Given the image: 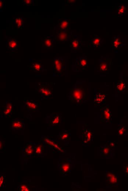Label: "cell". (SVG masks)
<instances>
[{"mask_svg":"<svg viewBox=\"0 0 128 191\" xmlns=\"http://www.w3.org/2000/svg\"><path fill=\"white\" fill-rule=\"evenodd\" d=\"M11 128L13 130H22L24 129V124L23 121L15 119L12 120Z\"/></svg>","mask_w":128,"mask_h":191,"instance_id":"19","label":"cell"},{"mask_svg":"<svg viewBox=\"0 0 128 191\" xmlns=\"http://www.w3.org/2000/svg\"><path fill=\"white\" fill-rule=\"evenodd\" d=\"M21 191H30L29 187L26 185V184H23L21 185L19 188V190Z\"/></svg>","mask_w":128,"mask_h":191,"instance_id":"32","label":"cell"},{"mask_svg":"<svg viewBox=\"0 0 128 191\" xmlns=\"http://www.w3.org/2000/svg\"><path fill=\"white\" fill-rule=\"evenodd\" d=\"M43 146L41 144H39L35 147V155H41L43 153Z\"/></svg>","mask_w":128,"mask_h":191,"instance_id":"31","label":"cell"},{"mask_svg":"<svg viewBox=\"0 0 128 191\" xmlns=\"http://www.w3.org/2000/svg\"><path fill=\"white\" fill-rule=\"evenodd\" d=\"M128 10V6L125 5H122L118 8L117 11L118 16H123L124 15L127 13Z\"/></svg>","mask_w":128,"mask_h":191,"instance_id":"28","label":"cell"},{"mask_svg":"<svg viewBox=\"0 0 128 191\" xmlns=\"http://www.w3.org/2000/svg\"><path fill=\"white\" fill-rule=\"evenodd\" d=\"M103 122H105L107 123H109V122H111L112 120V113L109 109L108 105H106L103 107L101 110Z\"/></svg>","mask_w":128,"mask_h":191,"instance_id":"14","label":"cell"},{"mask_svg":"<svg viewBox=\"0 0 128 191\" xmlns=\"http://www.w3.org/2000/svg\"><path fill=\"white\" fill-rule=\"evenodd\" d=\"M5 8V2L3 0H1L0 1V11L1 12L3 11Z\"/></svg>","mask_w":128,"mask_h":191,"instance_id":"34","label":"cell"},{"mask_svg":"<svg viewBox=\"0 0 128 191\" xmlns=\"http://www.w3.org/2000/svg\"><path fill=\"white\" fill-rule=\"evenodd\" d=\"M126 88V83L124 82L121 81L117 84V92L119 93L123 92Z\"/></svg>","mask_w":128,"mask_h":191,"instance_id":"30","label":"cell"},{"mask_svg":"<svg viewBox=\"0 0 128 191\" xmlns=\"http://www.w3.org/2000/svg\"><path fill=\"white\" fill-rule=\"evenodd\" d=\"M29 67L35 72H43L45 70L41 61L33 59H30Z\"/></svg>","mask_w":128,"mask_h":191,"instance_id":"10","label":"cell"},{"mask_svg":"<svg viewBox=\"0 0 128 191\" xmlns=\"http://www.w3.org/2000/svg\"><path fill=\"white\" fill-rule=\"evenodd\" d=\"M13 109V104L11 102L8 103L6 101L5 105L4 108H3V116L4 117L9 116L12 113Z\"/></svg>","mask_w":128,"mask_h":191,"instance_id":"21","label":"cell"},{"mask_svg":"<svg viewBox=\"0 0 128 191\" xmlns=\"http://www.w3.org/2000/svg\"><path fill=\"white\" fill-rule=\"evenodd\" d=\"M43 141L45 142L49 146L51 147H53V148L56 149V150L62 151V149L61 148H60L59 146L56 143H55V142H53V140H52L48 138V137H43Z\"/></svg>","mask_w":128,"mask_h":191,"instance_id":"23","label":"cell"},{"mask_svg":"<svg viewBox=\"0 0 128 191\" xmlns=\"http://www.w3.org/2000/svg\"><path fill=\"white\" fill-rule=\"evenodd\" d=\"M124 171L126 175L128 177V164H124Z\"/></svg>","mask_w":128,"mask_h":191,"instance_id":"36","label":"cell"},{"mask_svg":"<svg viewBox=\"0 0 128 191\" xmlns=\"http://www.w3.org/2000/svg\"><path fill=\"white\" fill-rule=\"evenodd\" d=\"M22 3L26 6H32L34 3L33 0H23Z\"/></svg>","mask_w":128,"mask_h":191,"instance_id":"33","label":"cell"},{"mask_svg":"<svg viewBox=\"0 0 128 191\" xmlns=\"http://www.w3.org/2000/svg\"><path fill=\"white\" fill-rule=\"evenodd\" d=\"M93 133L90 130H86L84 134V143L87 144L91 141Z\"/></svg>","mask_w":128,"mask_h":191,"instance_id":"26","label":"cell"},{"mask_svg":"<svg viewBox=\"0 0 128 191\" xmlns=\"http://www.w3.org/2000/svg\"><path fill=\"white\" fill-rule=\"evenodd\" d=\"M53 36H45L42 40L43 43L42 45L44 49H51L54 46V41Z\"/></svg>","mask_w":128,"mask_h":191,"instance_id":"17","label":"cell"},{"mask_svg":"<svg viewBox=\"0 0 128 191\" xmlns=\"http://www.w3.org/2000/svg\"><path fill=\"white\" fill-rule=\"evenodd\" d=\"M36 92L41 95V100L48 99L53 96V91L51 88L48 86L47 84L38 83L36 85L35 88Z\"/></svg>","mask_w":128,"mask_h":191,"instance_id":"2","label":"cell"},{"mask_svg":"<svg viewBox=\"0 0 128 191\" xmlns=\"http://www.w3.org/2000/svg\"><path fill=\"white\" fill-rule=\"evenodd\" d=\"M76 2V1H67V3H75Z\"/></svg>","mask_w":128,"mask_h":191,"instance_id":"38","label":"cell"},{"mask_svg":"<svg viewBox=\"0 0 128 191\" xmlns=\"http://www.w3.org/2000/svg\"><path fill=\"white\" fill-rule=\"evenodd\" d=\"M107 95L101 93H96L94 96V103L96 105H99L103 104L105 102Z\"/></svg>","mask_w":128,"mask_h":191,"instance_id":"20","label":"cell"},{"mask_svg":"<svg viewBox=\"0 0 128 191\" xmlns=\"http://www.w3.org/2000/svg\"><path fill=\"white\" fill-rule=\"evenodd\" d=\"M0 147H1V150H2L3 148V142L1 140V146H0Z\"/></svg>","mask_w":128,"mask_h":191,"instance_id":"39","label":"cell"},{"mask_svg":"<svg viewBox=\"0 0 128 191\" xmlns=\"http://www.w3.org/2000/svg\"><path fill=\"white\" fill-rule=\"evenodd\" d=\"M59 137L60 140L67 141L69 139V134L67 131L63 130L60 133Z\"/></svg>","mask_w":128,"mask_h":191,"instance_id":"29","label":"cell"},{"mask_svg":"<svg viewBox=\"0 0 128 191\" xmlns=\"http://www.w3.org/2000/svg\"><path fill=\"white\" fill-rule=\"evenodd\" d=\"M88 66V60L87 56L78 57L72 65V70L74 72H82Z\"/></svg>","mask_w":128,"mask_h":191,"instance_id":"5","label":"cell"},{"mask_svg":"<svg viewBox=\"0 0 128 191\" xmlns=\"http://www.w3.org/2000/svg\"><path fill=\"white\" fill-rule=\"evenodd\" d=\"M24 108L29 111H37L40 109L39 103L31 100H24Z\"/></svg>","mask_w":128,"mask_h":191,"instance_id":"12","label":"cell"},{"mask_svg":"<svg viewBox=\"0 0 128 191\" xmlns=\"http://www.w3.org/2000/svg\"><path fill=\"white\" fill-rule=\"evenodd\" d=\"M53 77H60L63 74L65 68V63L62 57L56 58L53 61Z\"/></svg>","mask_w":128,"mask_h":191,"instance_id":"3","label":"cell"},{"mask_svg":"<svg viewBox=\"0 0 128 191\" xmlns=\"http://www.w3.org/2000/svg\"><path fill=\"white\" fill-rule=\"evenodd\" d=\"M13 23L17 25L19 30H23L24 19L22 17H16L12 18Z\"/></svg>","mask_w":128,"mask_h":191,"instance_id":"27","label":"cell"},{"mask_svg":"<svg viewBox=\"0 0 128 191\" xmlns=\"http://www.w3.org/2000/svg\"><path fill=\"white\" fill-rule=\"evenodd\" d=\"M5 183V177L3 176H1L0 178V187H2Z\"/></svg>","mask_w":128,"mask_h":191,"instance_id":"35","label":"cell"},{"mask_svg":"<svg viewBox=\"0 0 128 191\" xmlns=\"http://www.w3.org/2000/svg\"><path fill=\"white\" fill-rule=\"evenodd\" d=\"M58 22V24L54 27V29L66 31L70 29V21L67 18H64Z\"/></svg>","mask_w":128,"mask_h":191,"instance_id":"16","label":"cell"},{"mask_svg":"<svg viewBox=\"0 0 128 191\" xmlns=\"http://www.w3.org/2000/svg\"><path fill=\"white\" fill-rule=\"evenodd\" d=\"M111 44L112 48L120 49L121 47L126 45V40L122 36L119 35L114 37L111 41Z\"/></svg>","mask_w":128,"mask_h":191,"instance_id":"11","label":"cell"},{"mask_svg":"<svg viewBox=\"0 0 128 191\" xmlns=\"http://www.w3.org/2000/svg\"><path fill=\"white\" fill-rule=\"evenodd\" d=\"M72 33L67 30H59L55 35V41L57 43L67 42L71 36Z\"/></svg>","mask_w":128,"mask_h":191,"instance_id":"7","label":"cell"},{"mask_svg":"<svg viewBox=\"0 0 128 191\" xmlns=\"http://www.w3.org/2000/svg\"><path fill=\"white\" fill-rule=\"evenodd\" d=\"M68 100L77 105H82L88 100L86 88H84L82 82L77 81L67 95Z\"/></svg>","mask_w":128,"mask_h":191,"instance_id":"1","label":"cell"},{"mask_svg":"<svg viewBox=\"0 0 128 191\" xmlns=\"http://www.w3.org/2000/svg\"><path fill=\"white\" fill-rule=\"evenodd\" d=\"M105 183L108 186L115 185L118 183V179L113 172H108L105 174Z\"/></svg>","mask_w":128,"mask_h":191,"instance_id":"9","label":"cell"},{"mask_svg":"<svg viewBox=\"0 0 128 191\" xmlns=\"http://www.w3.org/2000/svg\"><path fill=\"white\" fill-rule=\"evenodd\" d=\"M103 42V40L98 36H96L90 41V44L92 47L98 49L100 47L101 45Z\"/></svg>","mask_w":128,"mask_h":191,"instance_id":"24","label":"cell"},{"mask_svg":"<svg viewBox=\"0 0 128 191\" xmlns=\"http://www.w3.org/2000/svg\"><path fill=\"white\" fill-rule=\"evenodd\" d=\"M6 45L7 47L10 50L13 52L18 50V40L15 39L14 37L8 38L6 37Z\"/></svg>","mask_w":128,"mask_h":191,"instance_id":"15","label":"cell"},{"mask_svg":"<svg viewBox=\"0 0 128 191\" xmlns=\"http://www.w3.org/2000/svg\"><path fill=\"white\" fill-rule=\"evenodd\" d=\"M35 146L32 143L26 144L23 150V154L27 157H30L35 155Z\"/></svg>","mask_w":128,"mask_h":191,"instance_id":"18","label":"cell"},{"mask_svg":"<svg viewBox=\"0 0 128 191\" xmlns=\"http://www.w3.org/2000/svg\"><path fill=\"white\" fill-rule=\"evenodd\" d=\"M111 64V60L105 58L99 59V69L100 71L105 72L108 71Z\"/></svg>","mask_w":128,"mask_h":191,"instance_id":"13","label":"cell"},{"mask_svg":"<svg viewBox=\"0 0 128 191\" xmlns=\"http://www.w3.org/2000/svg\"><path fill=\"white\" fill-rule=\"evenodd\" d=\"M112 147L107 145L101 146V155L104 157H110Z\"/></svg>","mask_w":128,"mask_h":191,"instance_id":"22","label":"cell"},{"mask_svg":"<svg viewBox=\"0 0 128 191\" xmlns=\"http://www.w3.org/2000/svg\"><path fill=\"white\" fill-rule=\"evenodd\" d=\"M71 36L72 39L70 44L71 51L72 52L76 53L77 51L82 48V46L85 45L84 43L85 42L82 41V38H80L79 36L75 35Z\"/></svg>","mask_w":128,"mask_h":191,"instance_id":"6","label":"cell"},{"mask_svg":"<svg viewBox=\"0 0 128 191\" xmlns=\"http://www.w3.org/2000/svg\"><path fill=\"white\" fill-rule=\"evenodd\" d=\"M109 146L111 147H115V144L114 143V142H111V143L109 144Z\"/></svg>","mask_w":128,"mask_h":191,"instance_id":"37","label":"cell"},{"mask_svg":"<svg viewBox=\"0 0 128 191\" xmlns=\"http://www.w3.org/2000/svg\"><path fill=\"white\" fill-rule=\"evenodd\" d=\"M59 169L62 175L69 173L71 169V162L70 159H61L58 162Z\"/></svg>","mask_w":128,"mask_h":191,"instance_id":"8","label":"cell"},{"mask_svg":"<svg viewBox=\"0 0 128 191\" xmlns=\"http://www.w3.org/2000/svg\"><path fill=\"white\" fill-rule=\"evenodd\" d=\"M62 120L61 114L57 112H53L50 114L47 115L46 121L48 127L55 128L60 125Z\"/></svg>","mask_w":128,"mask_h":191,"instance_id":"4","label":"cell"},{"mask_svg":"<svg viewBox=\"0 0 128 191\" xmlns=\"http://www.w3.org/2000/svg\"><path fill=\"white\" fill-rule=\"evenodd\" d=\"M127 134V127L125 124H120L118 128L117 135L119 136H124Z\"/></svg>","mask_w":128,"mask_h":191,"instance_id":"25","label":"cell"}]
</instances>
